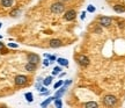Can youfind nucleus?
Wrapping results in <instances>:
<instances>
[{
	"mask_svg": "<svg viewBox=\"0 0 125 108\" xmlns=\"http://www.w3.org/2000/svg\"><path fill=\"white\" fill-rule=\"evenodd\" d=\"M51 12L53 14H62L64 11H65V5L62 4V1H59V2H54V4L51 5Z\"/></svg>",
	"mask_w": 125,
	"mask_h": 108,
	"instance_id": "obj_1",
	"label": "nucleus"
},
{
	"mask_svg": "<svg viewBox=\"0 0 125 108\" xmlns=\"http://www.w3.org/2000/svg\"><path fill=\"white\" fill-rule=\"evenodd\" d=\"M103 104L105 106H109V107L110 106H115L117 104V98L112 94H108L103 98Z\"/></svg>",
	"mask_w": 125,
	"mask_h": 108,
	"instance_id": "obj_2",
	"label": "nucleus"
},
{
	"mask_svg": "<svg viewBox=\"0 0 125 108\" xmlns=\"http://www.w3.org/2000/svg\"><path fill=\"white\" fill-rule=\"evenodd\" d=\"M28 81V78L26 76H22V74H20V76H16L15 77V79H14V83H15V85L16 86H23L26 85Z\"/></svg>",
	"mask_w": 125,
	"mask_h": 108,
	"instance_id": "obj_3",
	"label": "nucleus"
},
{
	"mask_svg": "<svg viewBox=\"0 0 125 108\" xmlns=\"http://www.w3.org/2000/svg\"><path fill=\"white\" fill-rule=\"evenodd\" d=\"M98 23L101 26H103V27H109V26H111L112 19L109 18V16H101L98 19Z\"/></svg>",
	"mask_w": 125,
	"mask_h": 108,
	"instance_id": "obj_4",
	"label": "nucleus"
},
{
	"mask_svg": "<svg viewBox=\"0 0 125 108\" xmlns=\"http://www.w3.org/2000/svg\"><path fill=\"white\" fill-rule=\"evenodd\" d=\"M76 60H78V63L80 64V65H82V66H87V65H89V58H88L87 56H85V55H80V56H78Z\"/></svg>",
	"mask_w": 125,
	"mask_h": 108,
	"instance_id": "obj_5",
	"label": "nucleus"
},
{
	"mask_svg": "<svg viewBox=\"0 0 125 108\" xmlns=\"http://www.w3.org/2000/svg\"><path fill=\"white\" fill-rule=\"evenodd\" d=\"M76 16V13L75 11H73V9H70V11H67L65 15H64V19L66 20V21H72V20H74Z\"/></svg>",
	"mask_w": 125,
	"mask_h": 108,
	"instance_id": "obj_6",
	"label": "nucleus"
},
{
	"mask_svg": "<svg viewBox=\"0 0 125 108\" xmlns=\"http://www.w3.org/2000/svg\"><path fill=\"white\" fill-rule=\"evenodd\" d=\"M28 62L37 64L38 62H40V56H38V55H36V54H29L28 55Z\"/></svg>",
	"mask_w": 125,
	"mask_h": 108,
	"instance_id": "obj_7",
	"label": "nucleus"
},
{
	"mask_svg": "<svg viewBox=\"0 0 125 108\" xmlns=\"http://www.w3.org/2000/svg\"><path fill=\"white\" fill-rule=\"evenodd\" d=\"M50 43V47L51 48H59V47H62V41L58 40V38H52V40L49 42Z\"/></svg>",
	"mask_w": 125,
	"mask_h": 108,
	"instance_id": "obj_8",
	"label": "nucleus"
},
{
	"mask_svg": "<svg viewBox=\"0 0 125 108\" xmlns=\"http://www.w3.org/2000/svg\"><path fill=\"white\" fill-rule=\"evenodd\" d=\"M26 70H27L28 72H34L36 70V64L35 63H30V62H28L27 64H26Z\"/></svg>",
	"mask_w": 125,
	"mask_h": 108,
	"instance_id": "obj_9",
	"label": "nucleus"
},
{
	"mask_svg": "<svg viewBox=\"0 0 125 108\" xmlns=\"http://www.w3.org/2000/svg\"><path fill=\"white\" fill-rule=\"evenodd\" d=\"M114 11L117 13H124L125 12V7L123 5H115L114 6Z\"/></svg>",
	"mask_w": 125,
	"mask_h": 108,
	"instance_id": "obj_10",
	"label": "nucleus"
},
{
	"mask_svg": "<svg viewBox=\"0 0 125 108\" xmlns=\"http://www.w3.org/2000/svg\"><path fill=\"white\" fill-rule=\"evenodd\" d=\"M65 90H66V86H64L60 90H58L56 92V94H54V98H56V99H57V98H62V95H64V93H65Z\"/></svg>",
	"mask_w": 125,
	"mask_h": 108,
	"instance_id": "obj_11",
	"label": "nucleus"
},
{
	"mask_svg": "<svg viewBox=\"0 0 125 108\" xmlns=\"http://www.w3.org/2000/svg\"><path fill=\"white\" fill-rule=\"evenodd\" d=\"M97 106H98V104L95 102V101H89V102L83 104V107H86V108H95V107H97Z\"/></svg>",
	"mask_w": 125,
	"mask_h": 108,
	"instance_id": "obj_12",
	"label": "nucleus"
},
{
	"mask_svg": "<svg viewBox=\"0 0 125 108\" xmlns=\"http://www.w3.org/2000/svg\"><path fill=\"white\" fill-rule=\"evenodd\" d=\"M12 5H13V0H1L2 7H10Z\"/></svg>",
	"mask_w": 125,
	"mask_h": 108,
	"instance_id": "obj_13",
	"label": "nucleus"
},
{
	"mask_svg": "<svg viewBox=\"0 0 125 108\" xmlns=\"http://www.w3.org/2000/svg\"><path fill=\"white\" fill-rule=\"evenodd\" d=\"M54 99H56L54 96H49V98L45 100V101H43V102L41 104V106H42V107H46V106H48L50 102H52V100H54Z\"/></svg>",
	"mask_w": 125,
	"mask_h": 108,
	"instance_id": "obj_14",
	"label": "nucleus"
},
{
	"mask_svg": "<svg viewBox=\"0 0 125 108\" xmlns=\"http://www.w3.org/2000/svg\"><path fill=\"white\" fill-rule=\"evenodd\" d=\"M57 62H58V64L60 66H67V65H68V60H67L66 58H58Z\"/></svg>",
	"mask_w": 125,
	"mask_h": 108,
	"instance_id": "obj_15",
	"label": "nucleus"
},
{
	"mask_svg": "<svg viewBox=\"0 0 125 108\" xmlns=\"http://www.w3.org/2000/svg\"><path fill=\"white\" fill-rule=\"evenodd\" d=\"M52 80H53V77H46L44 79V81H43V84H44V86H49L51 83H52Z\"/></svg>",
	"mask_w": 125,
	"mask_h": 108,
	"instance_id": "obj_16",
	"label": "nucleus"
},
{
	"mask_svg": "<svg viewBox=\"0 0 125 108\" xmlns=\"http://www.w3.org/2000/svg\"><path fill=\"white\" fill-rule=\"evenodd\" d=\"M24 98L27 99L28 102H31V101L34 100V96H32V93H31V92H28V93H26V94H24Z\"/></svg>",
	"mask_w": 125,
	"mask_h": 108,
	"instance_id": "obj_17",
	"label": "nucleus"
},
{
	"mask_svg": "<svg viewBox=\"0 0 125 108\" xmlns=\"http://www.w3.org/2000/svg\"><path fill=\"white\" fill-rule=\"evenodd\" d=\"M54 106H56L57 108H62V100H60V98H57V99H54Z\"/></svg>",
	"mask_w": 125,
	"mask_h": 108,
	"instance_id": "obj_18",
	"label": "nucleus"
},
{
	"mask_svg": "<svg viewBox=\"0 0 125 108\" xmlns=\"http://www.w3.org/2000/svg\"><path fill=\"white\" fill-rule=\"evenodd\" d=\"M62 85H64V81H62V80H59L58 83H56V84H54L53 87L56 88V90H57V88H59V87H62Z\"/></svg>",
	"mask_w": 125,
	"mask_h": 108,
	"instance_id": "obj_19",
	"label": "nucleus"
},
{
	"mask_svg": "<svg viewBox=\"0 0 125 108\" xmlns=\"http://www.w3.org/2000/svg\"><path fill=\"white\" fill-rule=\"evenodd\" d=\"M18 14H20V11H19V9H14V11L10 12V16L15 18V16H18Z\"/></svg>",
	"mask_w": 125,
	"mask_h": 108,
	"instance_id": "obj_20",
	"label": "nucleus"
},
{
	"mask_svg": "<svg viewBox=\"0 0 125 108\" xmlns=\"http://www.w3.org/2000/svg\"><path fill=\"white\" fill-rule=\"evenodd\" d=\"M60 71H62V66H56V68L53 69V76L58 74V73H59Z\"/></svg>",
	"mask_w": 125,
	"mask_h": 108,
	"instance_id": "obj_21",
	"label": "nucleus"
},
{
	"mask_svg": "<svg viewBox=\"0 0 125 108\" xmlns=\"http://www.w3.org/2000/svg\"><path fill=\"white\" fill-rule=\"evenodd\" d=\"M87 11H88L89 13H94V12H95V7H94L93 5H89V6L87 7Z\"/></svg>",
	"mask_w": 125,
	"mask_h": 108,
	"instance_id": "obj_22",
	"label": "nucleus"
},
{
	"mask_svg": "<svg viewBox=\"0 0 125 108\" xmlns=\"http://www.w3.org/2000/svg\"><path fill=\"white\" fill-rule=\"evenodd\" d=\"M50 63H51V62H50V59H44V60H43V64H44V66H49Z\"/></svg>",
	"mask_w": 125,
	"mask_h": 108,
	"instance_id": "obj_23",
	"label": "nucleus"
},
{
	"mask_svg": "<svg viewBox=\"0 0 125 108\" xmlns=\"http://www.w3.org/2000/svg\"><path fill=\"white\" fill-rule=\"evenodd\" d=\"M8 47L9 48H18L19 45L16 43H8Z\"/></svg>",
	"mask_w": 125,
	"mask_h": 108,
	"instance_id": "obj_24",
	"label": "nucleus"
},
{
	"mask_svg": "<svg viewBox=\"0 0 125 108\" xmlns=\"http://www.w3.org/2000/svg\"><path fill=\"white\" fill-rule=\"evenodd\" d=\"M71 84H72V80H67L66 83H65V86L67 87V86H68V85H71Z\"/></svg>",
	"mask_w": 125,
	"mask_h": 108,
	"instance_id": "obj_25",
	"label": "nucleus"
},
{
	"mask_svg": "<svg viewBox=\"0 0 125 108\" xmlns=\"http://www.w3.org/2000/svg\"><path fill=\"white\" fill-rule=\"evenodd\" d=\"M2 49H4V43L0 42V50H2Z\"/></svg>",
	"mask_w": 125,
	"mask_h": 108,
	"instance_id": "obj_26",
	"label": "nucleus"
},
{
	"mask_svg": "<svg viewBox=\"0 0 125 108\" xmlns=\"http://www.w3.org/2000/svg\"><path fill=\"white\" fill-rule=\"evenodd\" d=\"M94 32H95V33H101V29H100V28H96Z\"/></svg>",
	"mask_w": 125,
	"mask_h": 108,
	"instance_id": "obj_27",
	"label": "nucleus"
},
{
	"mask_svg": "<svg viewBox=\"0 0 125 108\" xmlns=\"http://www.w3.org/2000/svg\"><path fill=\"white\" fill-rule=\"evenodd\" d=\"M85 16H86V14H85V13H82V14H81V19H82V20L85 19Z\"/></svg>",
	"mask_w": 125,
	"mask_h": 108,
	"instance_id": "obj_28",
	"label": "nucleus"
},
{
	"mask_svg": "<svg viewBox=\"0 0 125 108\" xmlns=\"http://www.w3.org/2000/svg\"><path fill=\"white\" fill-rule=\"evenodd\" d=\"M65 76V72H62V73H60V74H59V77H60V78H62V77H64Z\"/></svg>",
	"mask_w": 125,
	"mask_h": 108,
	"instance_id": "obj_29",
	"label": "nucleus"
},
{
	"mask_svg": "<svg viewBox=\"0 0 125 108\" xmlns=\"http://www.w3.org/2000/svg\"><path fill=\"white\" fill-rule=\"evenodd\" d=\"M60 1H62V2H64V1H70V0H60Z\"/></svg>",
	"mask_w": 125,
	"mask_h": 108,
	"instance_id": "obj_30",
	"label": "nucleus"
},
{
	"mask_svg": "<svg viewBox=\"0 0 125 108\" xmlns=\"http://www.w3.org/2000/svg\"><path fill=\"white\" fill-rule=\"evenodd\" d=\"M1 26H2V23H1V22H0V28H1Z\"/></svg>",
	"mask_w": 125,
	"mask_h": 108,
	"instance_id": "obj_31",
	"label": "nucleus"
},
{
	"mask_svg": "<svg viewBox=\"0 0 125 108\" xmlns=\"http://www.w3.org/2000/svg\"><path fill=\"white\" fill-rule=\"evenodd\" d=\"M0 38H2V36H1V35H0Z\"/></svg>",
	"mask_w": 125,
	"mask_h": 108,
	"instance_id": "obj_32",
	"label": "nucleus"
}]
</instances>
